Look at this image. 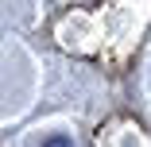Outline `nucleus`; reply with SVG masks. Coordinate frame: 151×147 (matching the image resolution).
Listing matches in <instances>:
<instances>
[{
  "instance_id": "f257e3e1",
  "label": "nucleus",
  "mask_w": 151,
  "mask_h": 147,
  "mask_svg": "<svg viewBox=\"0 0 151 147\" xmlns=\"http://www.w3.org/2000/svg\"><path fill=\"white\" fill-rule=\"evenodd\" d=\"M43 147H74V139H66V136H50Z\"/></svg>"
}]
</instances>
